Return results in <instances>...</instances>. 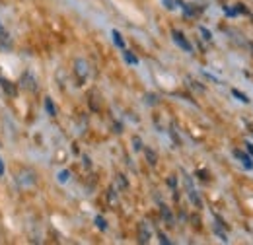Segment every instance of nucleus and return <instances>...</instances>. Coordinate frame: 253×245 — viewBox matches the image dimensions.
Returning <instances> with one entry per match:
<instances>
[{"label":"nucleus","mask_w":253,"mask_h":245,"mask_svg":"<svg viewBox=\"0 0 253 245\" xmlns=\"http://www.w3.org/2000/svg\"><path fill=\"white\" fill-rule=\"evenodd\" d=\"M232 93L236 95V97H240V101H244V103H248L250 99H248V95H244L242 92H238V90H232Z\"/></svg>","instance_id":"1a4fd4ad"},{"label":"nucleus","mask_w":253,"mask_h":245,"mask_svg":"<svg viewBox=\"0 0 253 245\" xmlns=\"http://www.w3.org/2000/svg\"><path fill=\"white\" fill-rule=\"evenodd\" d=\"M45 107H47V111H49V115H55V107H53V103H51V99H47V101H45Z\"/></svg>","instance_id":"9d476101"},{"label":"nucleus","mask_w":253,"mask_h":245,"mask_svg":"<svg viewBox=\"0 0 253 245\" xmlns=\"http://www.w3.org/2000/svg\"><path fill=\"white\" fill-rule=\"evenodd\" d=\"M148 240H150V228H148L146 222H142V224H140V236H138V242H140V244H148Z\"/></svg>","instance_id":"f03ea898"},{"label":"nucleus","mask_w":253,"mask_h":245,"mask_svg":"<svg viewBox=\"0 0 253 245\" xmlns=\"http://www.w3.org/2000/svg\"><path fill=\"white\" fill-rule=\"evenodd\" d=\"M234 156H236V158H238V160H242V163H244V165H246V167H248V169H252V167H253V162H252V158H250V156H248V154H244V152H240V150H236V152H234Z\"/></svg>","instance_id":"7ed1b4c3"},{"label":"nucleus","mask_w":253,"mask_h":245,"mask_svg":"<svg viewBox=\"0 0 253 245\" xmlns=\"http://www.w3.org/2000/svg\"><path fill=\"white\" fill-rule=\"evenodd\" d=\"M8 39V35H6V31L0 28V41H6Z\"/></svg>","instance_id":"f8f14e48"},{"label":"nucleus","mask_w":253,"mask_h":245,"mask_svg":"<svg viewBox=\"0 0 253 245\" xmlns=\"http://www.w3.org/2000/svg\"><path fill=\"white\" fill-rule=\"evenodd\" d=\"M248 150H250V152L253 154V144H248Z\"/></svg>","instance_id":"4468645a"},{"label":"nucleus","mask_w":253,"mask_h":245,"mask_svg":"<svg viewBox=\"0 0 253 245\" xmlns=\"http://www.w3.org/2000/svg\"><path fill=\"white\" fill-rule=\"evenodd\" d=\"M95 224H97V228H99V230H107V224H105V220H103L101 216H97V218H95Z\"/></svg>","instance_id":"0eeeda50"},{"label":"nucleus","mask_w":253,"mask_h":245,"mask_svg":"<svg viewBox=\"0 0 253 245\" xmlns=\"http://www.w3.org/2000/svg\"><path fill=\"white\" fill-rule=\"evenodd\" d=\"M66 179H68V171H63V173L59 175V181H61V183H64Z\"/></svg>","instance_id":"9b49d317"},{"label":"nucleus","mask_w":253,"mask_h":245,"mask_svg":"<svg viewBox=\"0 0 253 245\" xmlns=\"http://www.w3.org/2000/svg\"><path fill=\"white\" fill-rule=\"evenodd\" d=\"M4 175V163H2V160H0V177Z\"/></svg>","instance_id":"ddd939ff"},{"label":"nucleus","mask_w":253,"mask_h":245,"mask_svg":"<svg viewBox=\"0 0 253 245\" xmlns=\"http://www.w3.org/2000/svg\"><path fill=\"white\" fill-rule=\"evenodd\" d=\"M113 41H115V45L119 47V49H125V41H123V37H121V33L115 30L113 31Z\"/></svg>","instance_id":"423d86ee"},{"label":"nucleus","mask_w":253,"mask_h":245,"mask_svg":"<svg viewBox=\"0 0 253 245\" xmlns=\"http://www.w3.org/2000/svg\"><path fill=\"white\" fill-rule=\"evenodd\" d=\"M185 177H187V175H185ZM185 181H187V187H189V197H191V201H193V203H195V204L199 206V204H201V201H199V197H197V193H195V189L191 187V179H189V177H187Z\"/></svg>","instance_id":"39448f33"},{"label":"nucleus","mask_w":253,"mask_h":245,"mask_svg":"<svg viewBox=\"0 0 253 245\" xmlns=\"http://www.w3.org/2000/svg\"><path fill=\"white\" fill-rule=\"evenodd\" d=\"M76 72L80 74V80H84L88 76V64L84 61H76Z\"/></svg>","instance_id":"20e7f679"},{"label":"nucleus","mask_w":253,"mask_h":245,"mask_svg":"<svg viewBox=\"0 0 253 245\" xmlns=\"http://www.w3.org/2000/svg\"><path fill=\"white\" fill-rule=\"evenodd\" d=\"M171 35H173V41H175V43H177V45H179L183 51H187V53H191V51H193L191 43L185 39V37H183V33H181V31L173 30V31H171Z\"/></svg>","instance_id":"f257e3e1"},{"label":"nucleus","mask_w":253,"mask_h":245,"mask_svg":"<svg viewBox=\"0 0 253 245\" xmlns=\"http://www.w3.org/2000/svg\"><path fill=\"white\" fill-rule=\"evenodd\" d=\"M125 59H126V62H130V64H138V59H136L134 55H130L128 51H125Z\"/></svg>","instance_id":"6e6552de"}]
</instances>
